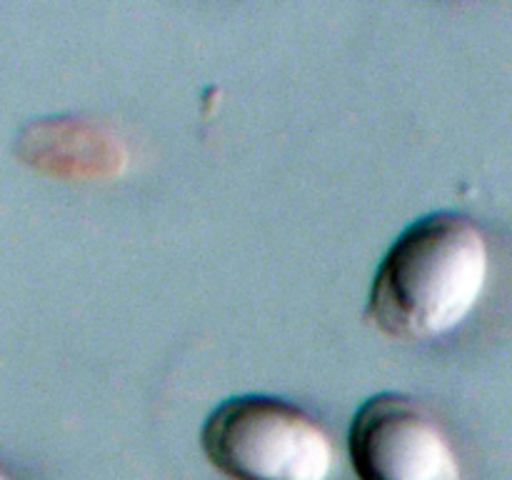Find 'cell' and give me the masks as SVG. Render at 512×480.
Masks as SVG:
<instances>
[{
    "mask_svg": "<svg viewBox=\"0 0 512 480\" xmlns=\"http://www.w3.org/2000/svg\"><path fill=\"white\" fill-rule=\"evenodd\" d=\"M205 455L233 480H330L335 448L323 425L275 395H235L208 415Z\"/></svg>",
    "mask_w": 512,
    "mask_h": 480,
    "instance_id": "7a4b0ae2",
    "label": "cell"
},
{
    "mask_svg": "<svg viewBox=\"0 0 512 480\" xmlns=\"http://www.w3.org/2000/svg\"><path fill=\"white\" fill-rule=\"evenodd\" d=\"M350 460L360 480H463L435 415L403 393H380L355 413Z\"/></svg>",
    "mask_w": 512,
    "mask_h": 480,
    "instance_id": "3957f363",
    "label": "cell"
},
{
    "mask_svg": "<svg viewBox=\"0 0 512 480\" xmlns=\"http://www.w3.org/2000/svg\"><path fill=\"white\" fill-rule=\"evenodd\" d=\"M0 480H10L8 470H5V468H3V465H0Z\"/></svg>",
    "mask_w": 512,
    "mask_h": 480,
    "instance_id": "277c9868",
    "label": "cell"
},
{
    "mask_svg": "<svg viewBox=\"0 0 512 480\" xmlns=\"http://www.w3.org/2000/svg\"><path fill=\"white\" fill-rule=\"evenodd\" d=\"M490 255L468 215L440 210L398 235L368 298V320L395 340H433L458 328L483 295Z\"/></svg>",
    "mask_w": 512,
    "mask_h": 480,
    "instance_id": "6da1fadb",
    "label": "cell"
}]
</instances>
